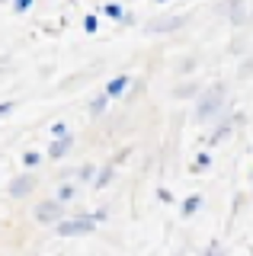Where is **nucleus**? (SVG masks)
<instances>
[{"label":"nucleus","mask_w":253,"mask_h":256,"mask_svg":"<svg viewBox=\"0 0 253 256\" xmlns=\"http://www.w3.org/2000/svg\"><path fill=\"white\" fill-rule=\"evenodd\" d=\"M128 154H132V148H122V150H118V154H116L112 160H109V164H112V166H118V164H125V160H128Z\"/></svg>","instance_id":"nucleus-26"},{"label":"nucleus","mask_w":253,"mask_h":256,"mask_svg":"<svg viewBox=\"0 0 253 256\" xmlns=\"http://www.w3.org/2000/svg\"><path fill=\"white\" fill-rule=\"evenodd\" d=\"M74 141H77L74 134H68V138H61V141H52L48 150H45V157H48V160H64L70 150H74Z\"/></svg>","instance_id":"nucleus-11"},{"label":"nucleus","mask_w":253,"mask_h":256,"mask_svg":"<svg viewBox=\"0 0 253 256\" xmlns=\"http://www.w3.org/2000/svg\"><path fill=\"white\" fill-rule=\"evenodd\" d=\"M202 256H224V246H221V240H212V244L202 250Z\"/></svg>","instance_id":"nucleus-24"},{"label":"nucleus","mask_w":253,"mask_h":256,"mask_svg":"<svg viewBox=\"0 0 253 256\" xmlns=\"http://www.w3.org/2000/svg\"><path fill=\"white\" fill-rule=\"evenodd\" d=\"M80 26H84V32H86V36H96V32H100V16H96V13H86Z\"/></svg>","instance_id":"nucleus-21"},{"label":"nucleus","mask_w":253,"mask_h":256,"mask_svg":"<svg viewBox=\"0 0 253 256\" xmlns=\"http://www.w3.org/2000/svg\"><path fill=\"white\" fill-rule=\"evenodd\" d=\"M42 150H26V154H22V166H26V173H36V166L42 164Z\"/></svg>","instance_id":"nucleus-19"},{"label":"nucleus","mask_w":253,"mask_h":256,"mask_svg":"<svg viewBox=\"0 0 253 256\" xmlns=\"http://www.w3.org/2000/svg\"><path fill=\"white\" fill-rule=\"evenodd\" d=\"M154 4H170V0H154Z\"/></svg>","instance_id":"nucleus-31"},{"label":"nucleus","mask_w":253,"mask_h":256,"mask_svg":"<svg viewBox=\"0 0 253 256\" xmlns=\"http://www.w3.org/2000/svg\"><path fill=\"white\" fill-rule=\"evenodd\" d=\"M212 164H215V157H212V150H199V154H196V160L189 164V170H192V173H205V170H208Z\"/></svg>","instance_id":"nucleus-18"},{"label":"nucleus","mask_w":253,"mask_h":256,"mask_svg":"<svg viewBox=\"0 0 253 256\" xmlns=\"http://www.w3.org/2000/svg\"><path fill=\"white\" fill-rule=\"evenodd\" d=\"M38 186V176L36 173H20L10 180V186H6V192H10V198H16V202H22V198H29Z\"/></svg>","instance_id":"nucleus-7"},{"label":"nucleus","mask_w":253,"mask_h":256,"mask_svg":"<svg viewBox=\"0 0 253 256\" xmlns=\"http://www.w3.org/2000/svg\"><path fill=\"white\" fill-rule=\"evenodd\" d=\"M13 109H16V102H13V100H4V102H0V118H6Z\"/></svg>","instance_id":"nucleus-27"},{"label":"nucleus","mask_w":253,"mask_h":256,"mask_svg":"<svg viewBox=\"0 0 253 256\" xmlns=\"http://www.w3.org/2000/svg\"><path fill=\"white\" fill-rule=\"evenodd\" d=\"M228 109H231V100H228V84H224V80H215V84H208L199 93V100L192 102V118L199 125H212V122H218Z\"/></svg>","instance_id":"nucleus-1"},{"label":"nucleus","mask_w":253,"mask_h":256,"mask_svg":"<svg viewBox=\"0 0 253 256\" xmlns=\"http://www.w3.org/2000/svg\"><path fill=\"white\" fill-rule=\"evenodd\" d=\"M218 13L228 16V22H231L234 29H247L250 20H253L250 0H224V4H218Z\"/></svg>","instance_id":"nucleus-4"},{"label":"nucleus","mask_w":253,"mask_h":256,"mask_svg":"<svg viewBox=\"0 0 253 256\" xmlns=\"http://www.w3.org/2000/svg\"><path fill=\"white\" fill-rule=\"evenodd\" d=\"M189 22L186 13H170V16H154V20L144 22V32L148 36H173V32H180Z\"/></svg>","instance_id":"nucleus-5"},{"label":"nucleus","mask_w":253,"mask_h":256,"mask_svg":"<svg viewBox=\"0 0 253 256\" xmlns=\"http://www.w3.org/2000/svg\"><path fill=\"white\" fill-rule=\"evenodd\" d=\"M0 4H4V0H0Z\"/></svg>","instance_id":"nucleus-34"},{"label":"nucleus","mask_w":253,"mask_h":256,"mask_svg":"<svg viewBox=\"0 0 253 256\" xmlns=\"http://www.w3.org/2000/svg\"><path fill=\"white\" fill-rule=\"evenodd\" d=\"M202 205H205V198L199 196V192H192V196H186V198H183V205H180V218H192V214L199 212Z\"/></svg>","instance_id":"nucleus-13"},{"label":"nucleus","mask_w":253,"mask_h":256,"mask_svg":"<svg viewBox=\"0 0 253 256\" xmlns=\"http://www.w3.org/2000/svg\"><path fill=\"white\" fill-rule=\"evenodd\" d=\"M109 102H112V100H109L106 93H96V96L90 100V106H86L90 118H102V116H106V109H109Z\"/></svg>","instance_id":"nucleus-14"},{"label":"nucleus","mask_w":253,"mask_h":256,"mask_svg":"<svg viewBox=\"0 0 253 256\" xmlns=\"http://www.w3.org/2000/svg\"><path fill=\"white\" fill-rule=\"evenodd\" d=\"M96 16H106V20H112V22H122L125 6H122V4H116V0H109V4H102V6H100V13H96Z\"/></svg>","instance_id":"nucleus-16"},{"label":"nucleus","mask_w":253,"mask_h":256,"mask_svg":"<svg viewBox=\"0 0 253 256\" xmlns=\"http://www.w3.org/2000/svg\"><path fill=\"white\" fill-rule=\"evenodd\" d=\"M173 256H183V253H173Z\"/></svg>","instance_id":"nucleus-33"},{"label":"nucleus","mask_w":253,"mask_h":256,"mask_svg":"<svg viewBox=\"0 0 253 256\" xmlns=\"http://www.w3.org/2000/svg\"><path fill=\"white\" fill-rule=\"evenodd\" d=\"M90 218L96 221V224H102V221L109 218V208H96V212H90Z\"/></svg>","instance_id":"nucleus-29"},{"label":"nucleus","mask_w":253,"mask_h":256,"mask_svg":"<svg viewBox=\"0 0 253 256\" xmlns=\"http://www.w3.org/2000/svg\"><path fill=\"white\" fill-rule=\"evenodd\" d=\"M70 134V125L68 122H54L52 125V141H61V138H68Z\"/></svg>","instance_id":"nucleus-22"},{"label":"nucleus","mask_w":253,"mask_h":256,"mask_svg":"<svg viewBox=\"0 0 253 256\" xmlns=\"http://www.w3.org/2000/svg\"><path fill=\"white\" fill-rule=\"evenodd\" d=\"M118 26H135V13L125 10V16H122V22H118Z\"/></svg>","instance_id":"nucleus-30"},{"label":"nucleus","mask_w":253,"mask_h":256,"mask_svg":"<svg viewBox=\"0 0 253 256\" xmlns=\"http://www.w3.org/2000/svg\"><path fill=\"white\" fill-rule=\"evenodd\" d=\"M32 218L38 224H45V228H54V224L64 221L68 214H64V205H61V202H54V198H42V202L32 205Z\"/></svg>","instance_id":"nucleus-6"},{"label":"nucleus","mask_w":253,"mask_h":256,"mask_svg":"<svg viewBox=\"0 0 253 256\" xmlns=\"http://www.w3.org/2000/svg\"><path fill=\"white\" fill-rule=\"evenodd\" d=\"M96 230V221L90 218V212H80V214H70V218L54 224V234L58 237H86Z\"/></svg>","instance_id":"nucleus-2"},{"label":"nucleus","mask_w":253,"mask_h":256,"mask_svg":"<svg viewBox=\"0 0 253 256\" xmlns=\"http://www.w3.org/2000/svg\"><path fill=\"white\" fill-rule=\"evenodd\" d=\"M250 77H253V52L247 58H240V64H237V80H250Z\"/></svg>","instance_id":"nucleus-20"},{"label":"nucleus","mask_w":253,"mask_h":256,"mask_svg":"<svg viewBox=\"0 0 253 256\" xmlns=\"http://www.w3.org/2000/svg\"><path fill=\"white\" fill-rule=\"evenodd\" d=\"M157 198H160V202H167V205H173V192H170L167 186H160V189H157Z\"/></svg>","instance_id":"nucleus-28"},{"label":"nucleus","mask_w":253,"mask_h":256,"mask_svg":"<svg viewBox=\"0 0 253 256\" xmlns=\"http://www.w3.org/2000/svg\"><path fill=\"white\" fill-rule=\"evenodd\" d=\"M112 176H116V166H112V164H102L100 170H96V180H93V189H106L109 182H112Z\"/></svg>","instance_id":"nucleus-17"},{"label":"nucleus","mask_w":253,"mask_h":256,"mask_svg":"<svg viewBox=\"0 0 253 256\" xmlns=\"http://www.w3.org/2000/svg\"><path fill=\"white\" fill-rule=\"evenodd\" d=\"M4 4H13V0H4Z\"/></svg>","instance_id":"nucleus-32"},{"label":"nucleus","mask_w":253,"mask_h":256,"mask_svg":"<svg viewBox=\"0 0 253 256\" xmlns=\"http://www.w3.org/2000/svg\"><path fill=\"white\" fill-rule=\"evenodd\" d=\"M244 118H247L244 112H237V109H228L224 116H221L218 122H215V128L208 132V138H205V141H208V148H215V144L228 141V138H231V134L237 132V125H244Z\"/></svg>","instance_id":"nucleus-3"},{"label":"nucleus","mask_w":253,"mask_h":256,"mask_svg":"<svg viewBox=\"0 0 253 256\" xmlns=\"http://www.w3.org/2000/svg\"><path fill=\"white\" fill-rule=\"evenodd\" d=\"M77 196H80V186L77 182H54V202H61V205H70V202H77Z\"/></svg>","instance_id":"nucleus-10"},{"label":"nucleus","mask_w":253,"mask_h":256,"mask_svg":"<svg viewBox=\"0 0 253 256\" xmlns=\"http://www.w3.org/2000/svg\"><path fill=\"white\" fill-rule=\"evenodd\" d=\"M228 48H231V54H247V38L237 36V38H231V45H228Z\"/></svg>","instance_id":"nucleus-23"},{"label":"nucleus","mask_w":253,"mask_h":256,"mask_svg":"<svg viewBox=\"0 0 253 256\" xmlns=\"http://www.w3.org/2000/svg\"><path fill=\"white\" fill-rule=\"evenodd\" d=\"M96 170H100V166L86 160V164H80V166L74 170V182H77V186H84V182H90V186H93V180H96Z\"/></svg>","instance_id":"nucleus-12"},{"label":"nucleus","mask_w":253,"mask_h":256,"mask_svg":"<svg viewBox=\"0 0 253 256\" xmlns=\"http://www.w3.org/2000/svg\"><path fill=\"white\" fill-rule=\"evenodd\" d=\"M132 80H135L132 74H116V77H109V80H106V90H102V93H106L109 100H125V96H128Z\"/></svg>","instance_id":"nucleus-9"},{"label":"nucleus","mask_w":253,"mask_h":256,"mask_svg":"<svg viewBox=\"0 0 253 256\" xmlns=\"http://www.w3.org/2000/svg\"><path fill=\"white\" fill-rule=\"evenodd\" d=\"M32 4H36V0H13L10 6H13V13H20V16H22V13L32 10Z\"/></svg>","instance_id":"nucleus-25"},{"label":"nucleus","mask_w":253,"mask_h":256,"mask_svg":"<svg viewBox=\"0 0 253 256\" xmlns=\"http://www.w3.org/2000/svg\"><path fill=\"white\" fill-rule=\"evenodd\" d=\"M202 90H205V84H202V80H196V77H186V80H180V84H173L170 96H173L176 102H196Z\"/></svg>","instance_id":"nucleus-8"},{"label":"nucleus","mask_w":253,"mask_h":256,"mask_svg":"<svg viewBox=\"0 0 253 256\" xmlns=\"http://www.w3.org/2000/svg\"><path fill=\"white\" fill-rule=\"evenodd\" d=\"M196 68H199V54H186V58H180V61H176V74L183 77V80H186V77H192V74H196Z\"/></svg>","instance_id":"nucleus-15"}]
</instances>
